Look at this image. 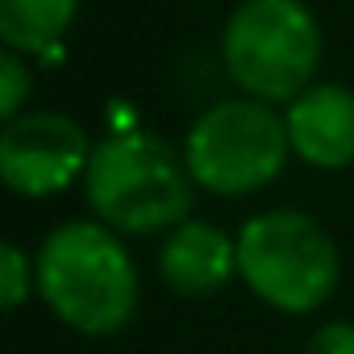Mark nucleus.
<instances>
[{
  "label": "nucleus",
  "mask_w": 354,
  "mask_h": 354,
  "mask_svg": "<svg viewBox=\"0 0 354 354\" xmlns=\"http://www.w3.org/2000/svg\"><path fill=\"white\" fill-rule=\"evenodd\" d=\"M158 271L180 296H213L238 271V238L209 221H184L158 246Z\"/></svg>",
  "instance_id": "8"
},
{
  "label": "nucleus",
  "mask_w": 354,
  "mask_h": 354,
  "mask_svg": "<svg viewBox=\"0 0 354 354\" xmlns=\"http://www.w3.org/2000/svg\"><path fill=\"white\" fill-rule=\"evenodd\" d=\"M342 275V259L321 221L300 209H271L238 230V279L288 317L317 313Z\"/></svg>",
  "instance_id": "4"
},
{
  "label": "nucleus",
  "mask_w": 354,
  "mask_h": 354,
  "mask_svg": "<svg viewBox=\"0 0 354 354\" xmlns=\"http://www.w3.org/2000/svg\"><path fill=\"white\" fill-rule=\"evenodd\" d=\"M288 142L308 167L337 171L354 162V92L342 84H313L300 92L288 113Z\"/></svg>",
  "instance_id": "7"
},
{
  "label": "nucleus",
  "mask_w": 354,
  "mask_h": 354,
  "mask_svg": "<svg viewBox=\"0 0 354 354\" xmlns=\"http://www.w3.org/2000/svg\"><path fill=\"white\" fill-rule=\"evenodd\" d=\"M84 196L96 221L117 234H171L184 225L196 201V180L167 138L150 129H121L96 142Z\"/></svg>",
  "instance_id": "2"
},
{
  "label": "nucleus",
  "mask_w": 354,
  "mask_h": 354,
  "mask_svg": "<svg viewBox=\"0 0 354 354\" xmlns=\"http://www.w3.org/2000/svg\"><path fill=\"white\" fill-rule=\"evenodd\" d=\"M30 96V67L17 50H0V113H5V121L21 117V104Z\"/></svg>",
  "instance_id": "11"
},
{
  "label": "nucleus",
  "mask_w": 354,
  "mask_h": 354,
  "mask_svg": "<svg viewBox=\"0 0 354 354\" xmlns=\"http://www.w3.org/2000/svg\"><path fill=\"white\" fill-rule=\"evenodd\" d=\"M92 142L84 125L67 113L34 109L13 121H5L0 133V175L9 192L26 201H42L55 192H67L75 180L88 175L92 162Z\"/></svg>",
  "instance_id": "6"
},
{
  "label": "nucleus",
  "mask_w": 354,
  "mask_h": 354,
  "mask_svg": "<svg viewBox=\"0 0 354 354\" xmlns=\"http://www.w3.org/2000/svg\"><path fill=\"white\" fill-rule=\"evenodd\" d=\"M38 296L75 333L104 337L133 321L138 308V263L104 221L55 225L38 254Z\"/></svg>",
  "instance_id": "1"
},
{
  "label": "nucleus",
  "mask_w": 354,
  "mask_h": 354,
  "mask_svg": "<svg viewBox=\"0 0 354 354\" xmlns=\"http://www.w3.org/2000/svg\"><path fill=\"white\" fill-rule=\"evenodd\" d=\"M292 154L283 113H275L263 100H217L205 109L188 138H184V162L201 192L213 196H250L267 188L283 171Z\"/></svg>",
  "instance_id": "5"
},
{
  "label": "nucleus",
  "mask_w": 354,
  "mask_h": 354,
  "mask_svg": "<svg viewBox=\"0 0 354 354\" xmlns=\"http://www.w3.org/2000/svg\"><path fill=\"white\" fill-rule=\"evenodd\" d=\"M230 80L263 104H292L321 67V26L304 0H242L221 34Z\"/></svg>",
  "instance_id": "3"
},
{
  "label": "nucleus",
  "mask_w": 354,
  "mask_h": 354,
  "mask_svg": "<svg viewBox=\"0 0 354 354\" xmlns=\"http://www.w3.org/2000/svg\"><path fill=\"white\" fill-rule=\"evenodd\" d=\"M304 354H354V321H325L313 329Z\"/></svg>",
  "instance_id": "12"
},
{
  "label": "nucleus",
  "mask_w": 354,
  "mask_h": 354,
  "mask_svg": "<svg viewBox=\"0 0 354 354\" xmlns=\"http://www.w3.org/2000/svg\"><path fill=\"white\" fill-rule=\"evenodd\" d=\"M80 0H0V38L17 55H50L75 26Z\"/></svg>",
  "instance_id": "9"
},
{
  "label": "nucleus",
  "mask_w": 354,
  "mask_h": 354,
  "mask_svg": "<svg viewBox=\"0 0 354 354\" xmlns=\"http://www.w3.org/2000/svg\"><path fill=\"white\" fill-rule=\"evenodd\" d=\"M34 288H38L34 259L17 242H5V246H0V304H5L9 313H17Z\"/></svg>",
  "instance_id": "10"
}]
</instances>
